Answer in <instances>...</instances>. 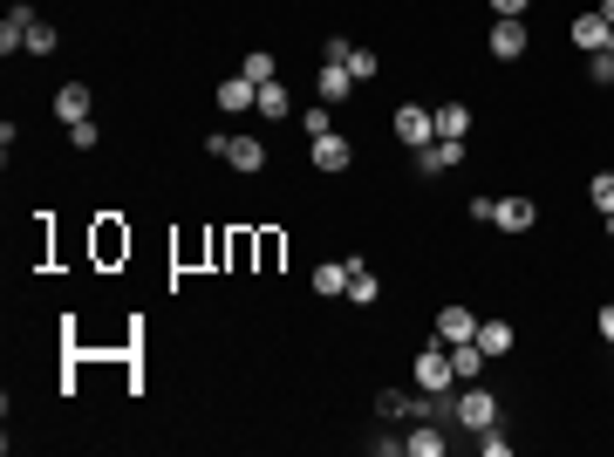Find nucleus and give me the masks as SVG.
<instances>
[{"mask_svg":"<svg viewBox=\"0 0 614 457\" xmlns=\"http://www.w3.org/2000/svg\"><path fill=\"white\" fill-rule=\"evenodd\" d=\"M410 376H417L423 396H451V382H458V369H451V348H423L417 362H410Z\"/></svg>","mask_w":614,"mask_h":457,"instance_id":"f257e3e1","label":"nucleus"},{"mask_svg":"<svg viewBox=\"0 0 614 457\" xmlns=\"http://www.w3.org/2000/svg\"><path fill=\"white\" fill-rule=\"evenodd\" d=\"M253 116H267V123H287V82L273 76V82H260V110Z\"/></svg>","mask_w":614,"mask_h":457,"instance_id":"a211bd4d","label":"nucleus"},{"mask_svg":"<svg viewBox=\"0 0 614 457\" xmlns=\"http://www.w3.org/2000/svg\"><path fill=\"white\" fill-rule=\"evenodd\" d=\"M376 294H383V287H376V273L362 267V260H348V301H355V307H369Z\"/></svg>","mask_w":614,"mask_h":457,"instance_id":"6ab92c4d","label":"nucleus"},{"mask_svg":"<svg viewBox=\"0 0 614 457\" xmlns=\"http://www.w3.org/2000/svg\"><path fill=\"white\" fill-rule=\"evenodd\" d=\"M451 423H458V430H492V423H499V396H492V389H464L458 403H451Z\"/></svg>","mask_w":614,"mask_h":457,"instance_id":"f03ea898","label":"nucleus"},{"mask_svg":"<svg viewBox=\"0 0 614 457\" xmlns=\"http://www.w3.org/2000/svg\"><path fill=\"white\" fill-rule=\"evenodd\" d=\"M594 328H601V335H608V348H614V301L601 307V321H594Z\"/></svg>","mask_w":614,"mask_h":457,"instance_id":"c756f323","label":"nucleus"},{"mask_svg":"<svg viewBox=\"0 0 614 457\" xmlns=\"http://www.w3.org/2000/svg\"><path fill=\"white\" fill-rule=\"evenodd\" d=\"M28 35H35V7H28V0H14V7H7V21H0V55H21Z\"/></svg>","mask_w":614,"mask_h":457,"instance_id":"20e7f679","label":"nucleus"},{"mask_svg":"<svg viewBox=\"0 0 614 457\" xmlns=\"http://www.w3.org/2000/svg\"><path fill=\"white\" fill-rule=\"evenodd\" d=\"M533 219H539L533 198H499V212H492V226H499V232H533Z\"/></svg>","mask_w":614,"mask_h":457,"instance_id":"9b49d317","label":"nucleus"},{"mask_svg":"<svg viewBox=\"0 0 614 457\" xmlns=\"http://www.w3.org/2000/svg\"><path fill=\"white\" fill-rule=\"evenodd\" d=\"M396 144H410V151H423V144H437V110H396Z\"/></svg>","mask_w":614,"mask_h":457,"instance_id":"7ed1b4c3","label":"nucleus"},{"mask_svg":"<svg viewBox=\"0 0 614 457\" xmlns=\"http://www.w3.org/2000/svg\"><path fill=\"white\" fill-rule=\"evenodd\" d=\"M464 130H471V110H464V103H444V110H437V137H464Z\"/></svg>","mask_w":614,"mask_h":457,"instance_id":"4be33fe9","label":"nucleus"},{"mask_svg":"<svg viewBox=\"0 0 614 457\" xmlns=\"http://www.w3.org/2000/svg\"><path fill=\"white\" fill-rule=\"evenodd\" d=\"M55 116H62V123H82V116H89V82H62V89H55Z\"/></svg>","mask_w":614,"mask_h":457,"instance_id":"ddd939ff","label":"nucleus"},{"mask_svg":"<svg viewBox=\"0 0 614 457\" xmlns=\"http://www.w3.org/2000/svg\"><path fill=\"white\" fill-rule=\"evenodd\" d=\"M594 14H601V21H608V35H614V0H601V7H594Z\"/></svg>","mask_w":614,"mask_h":457,"instance_id":"2f4dec72","label":"nucleus"},{"mask_svg":"<svg viewBox=\"0 0 614 457\" xmlns=\"http://www.w3.org/2000/svg\"><path fill=\"white\" fill-rule=\"evenodd\" d=\"M492 7H499V14H526V0H492Z\"/></svg>","mask_w":614,"mask_h":457,"instance_id":"7c9ffc66","label":"nucleus"},{"mask_svg":"<svg viewBox=\"0 0 614 457\" xmlns=\"http://www.w3.org/2000/svg\"><path fill=\"white\" fill-rule=\"evenodd\" d=\"M219 110H260V82H246V76H226L219 82Z\"/></svg>","mask_w":614,"mask_h":457,"instance_id":"f8f14e48","label":"nucleus"},{"mask_svg":"<svg viewBox=\"0 0 614 457\" xmlns=\"http://www.w3.org/2000/svg\"><path fill=\"white\" fill-rule=\"evenodd\" d=\"M608 239H614V212H608Z\"/></svg>","mask_w":614,"mask_h":457,"instance_id":"473e14b6","label":"nucleus"},{"mask_svg":"<svg viewBox=\"0 0 614 457\" xmlns=\"http://www.w3.org/2000/svg\"><path fill=\"white\" fill-rule=\"evenodd\" d=\"M307 157H314V171H348L355 164V151H348V137H307Z\"/></svg>","mask_w":614,"mask_h":457,"instance_id":"6e6552de","label":"nucleus"},{"mask_svg":"<svg viewBox=\"0 0 614 457\" xmlns=\"http://www.w3.org/2000/svg\"><path fill=\"white\" fill-rule=\"evenodd\" d=\"M451 369H458V382H478V376H485V348L458 342V348H451Z\"/></svg>","mask_w":614,"mask_h":457,"instance_id":"f3484780","label":"nucleus"},{"mask_svg":"<svg viewBox=\"0 0 614 457\" xmlns=\"http://www.w3.org/2000/svg\"><path fill=\"white\" fill-rule=\"evenodd\" d=\"M451 164H464V137H437V144H423V151H417L423 178H444Z\"/></svg>","mask_w":614,"mask_h":457,"instance_id":"423d86ee","label":"nucleus"},{"mask_svg":"<svg viewBox=\"0 0 614 457\" xmlns=\"http://www.w3.org/2000/svg\"><path fill=\"white\" fill-rule=\"evenodd\" d=\"M608 55H614V35H608Z\"/></svg>","mask_w":614,"mask_h":457,"instance_id":"72a5a7b5","label":"nucleus"},{"mask_svg":"<svg viewBox=\"0 0 614 457\" xmlns=\"http://www.w3.org/2000/svg\"><path fill=\"white\" fill-rule=\"evenodd\" d=\"M69 144H76V151H96V144H103V130L82 116V123H69Z\"/></svg>","mask_w":614,"mask_h":457,"instance_id":"b1692460","label":"nucleus"},{"mask_svg":"<svg viewBox=\"0 0 614 457\" xmlns=\"http://www.w3.org/2000/svg\"><path fill=\"white\" fill-rule=\"evenodd\" d=\"M485 48H492L499 62H519V55H526V21H519V14H499V21H492V41H485Z\"/></svg>","mask_w":614,"mask_h":457,"instance_id":"39448f33","label":"nucleus"},{"mask_svg":"<svg viewBox=\"0 0 614 457\" xmlns=\"http://www.w3.org/2000/svg\"><path fill=\"white\" fill-rule=\"evenodd\" d=\"M226 157H232V171H267V144L246 137V130H232V137H226Z\"/></svg>","mask_w":614,"mask_h":457,"instance_id":"1a4fd4ad","label":"nucleus"},{"mask_svg":"<svg viewBox=\"0 0 614 457\" xmlns=\"http://www.w3.org/2000/svg\"><path fill=\"white\" fill-rule=\"evenodd\" d=\"M437 342H444V348H458V342H478V314L451 301L444 314H437Z\"/></svg>","mask_w":614,"mask_h":457,"instance_id":"0eeeda50","label":"nucleus"},{"mask_svg":"<svg viewBox=\"0 0 614 457\" xmlns=\"http://www.w3.org/2000/svg\"><path fill=\"white\" fill-rule=\"evenodd\" d=\"M314 294H348V260H328V267H314Z\"/></svg>","mask_w":614,"mask_h":457,"instance_id":"aec40b11","label":"nucleus"},{"mask_svg":"<svg viewBox=\"0 0 614 457\" xmlns=\"http://www.w3.org/2000/svg\"><path fill=\"white\" fill-rule=\"evenodd\" d=\"M239 76H246V82H273V76H280V62H273L267 48H253V55L239 62Z\"/></svg>","mask_w":614,"mask_h":457,"instance_id":"412c9836","label":"nucleus"},{"mask_svg":"<svg viewBox=\"0 0 614 457\" xmlns=\"http://www.w3.org/2000/svg\"><path fill=\"white\" fill-rule=\"evenodd\" d=\"M574 48L601 55V48H608V21H601V14H580V21H574Z\"/></svg>","mask_w":614,"mask_h":457,"instance_id":"2eb2a0df","label":"nucleus"},{"mask_svg":"<svg viewBox=\"0 0 614 457\" xmlns=\"http://www.w3.org/2000/svg\"><path fill=\"white\" fill-rule=\"evenodd\" d=\"M587 76H594V82H614V55H608V48H601V55L587 62Z\"/></svg>","mask_w":614,"mask_h":457,"instance_id":"c85d7f7f","label":"nucleus"},{"mask_svg":"<svg viewBox=\"0 0 614 457\" xmlns=\"http://www.w3.org/2000/svg\"><path fill=\"white\" fill-rule=\"evenodd\" d=\"M403 451H410V457H444V451H451V437H444L437 423H423V430H410V437H403Z\"/></svg>","mask_w":614,"mask_h":457,"instance_id":"4468645a","label":"nucleus"},{"mask_svg":"<svg viewBox=\"0 0 614 457\" xmlns=\"http://www.w3.org/2000/svg\"><path fill=\"white\" fill-rule=\"evenodd\" d=\"M348 76L369 82V76H376V55H369V48H348Z\"/></svg>","mask_w":614,"mask_h":457,"instance_id":"393cba45","label":"nucleus"},{"mask_svg":"<svg viewBox=\"0 0 614 457\" xmlns=\"http://www.w3.org/2000/svg\"><path fill=\"white\" fill-rule=\"evenodd\" d=\"M478 348H485V362L512 355V328H505V321H478Z\"/></svg>","mask_w":614,"mask_h":457,"instance_id":"dca6fc26","label":"nucleus"},{"mask_svg":"<svg viewBox=\"0 0 614 457\" xmlns=\"http://www.w3.org/2000/svg\"><path fill=\"white\" fill-rule=\"evenodd\" d=\"M587 198H594V205H601V212H614V171H601V178H594V185H587Z\"/></svg>","mask_w":614,"mask_h":457,"instance_id":"a878e982","label":"nucleus"},{"mask_svg":"<svg viewBox=\"0 0 614 457\" xmlns=\"http://www.w3.org/2000/svg\"><path fill=\"white\" fill-rule=\"evenodd\" d=\"M28 55H55V28L35 21V35H28Z\"/></svg>","mask_w":614,"mask_h":457,"instance_id":"cd10ccee","label":"nucleus"},{"mask_svg":"<svg viewBox=\"0 0 614 457\" xmlns=\"http://www.w3.org/2000/svg\"><path fill=\"white\" fill-rule=\"evenodd\" d=\"M301 130H307V137H328V130H335V103H321V110H301Z\"/></svg>","mask_w":614,"mask_h":457,"instance_id":"5701e85b","label":"nucleus"},{"mask_svg":"<svg viewBox=\"0 0 614 457\" xmlns=\"http://www.w3.org/2000/svg\"><path fill=\"white\" fill-rule=\"evenodd\" d=\"M348 89H355L348 62H321V76H314V96H321V103H348Z\"/></svg>","mask_w":614,"mask_h":457,"instance_id":"9d476101","label":"nucleus"},{"mask_svg":"<svg viewBox=\"0 0 614 457\" xmlns=\"http://www.w3.org/2000/svg\"><path fill=\"white\" fill-rule=\"evenodd\" d=\"M478 451H485V457H505V451H512V444H505V430H499V423H492V430H478Z\"/></svg>","mask_w":614,"mask_h":457,"instance_id":"bb28decb","label":"nucleus"}]
</instances>
